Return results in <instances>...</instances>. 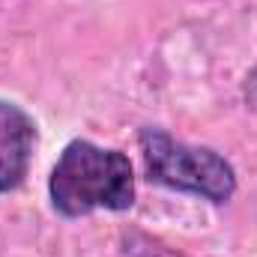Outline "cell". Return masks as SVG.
I'll use <instances>...</instances> for the list:
<instances>
[{"label":"cell","mask_w":257,"mask_h":257,"mask_svg":"<svg viewBox=\"0 0 257 257\" xmlns=\"http://www.w3.org/2000/svg\"><path fill=\"white\" fill-rule=\"evenodd\" d=\"M147 180L174 192L197 194L209 203H227L236 194L233 165L212 147H192L171 138L165 128L144 126L138 132Z\"/></svg>","instance_id":"7a4b0ae2"},{"label":"cell","mask_w":257,"mask_h":257,"mask_svg":"<svg viewBox=\"0 0 257 257\" xmlns=\"http://www.w3.org/2000/svg\"><path fill=\"white\" fill-rule=\"evenodd\" d=\"M245 102L251 108H257V66L245 75Z\"/></svg>","instance_id":"5b68a950"},{"label":"cell","mask_w":257,"mask_h":257,"mask_svg":"<svg viewBox=\"0 0 257 257\" xmlns=\"http://www.w3.org/2000/svg\"><path fill=\"white\" fill-rule=\"evenodd\" d=\"M120 257H186V254L165 245L159 236H150L138 227H128V230L120 233Z\"/></svg>","instance_id":"277c9868"},{"label":"cell","mask_w":257,"mask_h":257,"mask_svg":"<svg viewBox=\"0 0 257 257\" xmlns=\"http://www.w3.org/2000/svg\"><path fill=\"white\" fill-rule=\"evenodd\" d=\"M33 147H36L33 117L21 105L0 99V194L21 189L30 171Z\"/></svg>","instance_id":"3957f363"},{"label":"cell","mask_w":257,"mask_h":257,"mask_svg":"<svg viewBox=\"0 0 257 257\" xmlns=\"http://www.w3.org/2000/svg\"><path fill=\"white\" fill-rule=\"evenodd\" d=\"M48 197L63 218H84L96 209L126 212L135 206V168L123 150L75 138L51 168Z\"/></svg>","instance_id":"6da1fadb"}]
</instances>
